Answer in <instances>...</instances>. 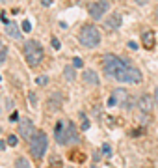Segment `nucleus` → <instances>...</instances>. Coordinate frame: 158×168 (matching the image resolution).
<instances>
[{
	"mask_svg": "<svg viewBox=\"0 0 158 168\" xmlns=\"http://www.w3.org/2000/svg\"><path fill=\"white\" fill-rule=\"evenodd\" d=\"M102 67L104 73L119 82H128V84H138L141 82V71L138 67L130 65L127 60L117 58L116 54H106L102 58Z\"/></svg>",
	"mask_w": 158,
	"mask_h": 168,
	"instance_id": "1",
	"label": "nucleus"
},
{
	"mask_svg": "<svg viewBox=\"0 0 158 168\" xmlns=\"http://www.w3.org/2000/svg\"><path fill=\"white\" fill-rule=\"evenodd\" d=\"M54 136L58 140V144H63V146H69V144H76L80 140L78 131L75 127L73 122H67V119H60L54 127Z\"/></svg>",
	"mask_w": 158,
	"mask_h": 168,
	"instance_id": "2",
	"label": "nucleus"
},
{
	"mask_svg": "<svg viewBox=\"0 0 158 168\" xmlns=\"http://www.w3.org/2000/svg\"><path fill=\"white\" fill-rule=\"evenodd\" d=\"M47 146H49V138L47 135H45L43 131L41 133H35L32 138H30V153L34 159H41L45 155V151H47Z\"/></svg>",
	"mask_w": 158,
	"mask_h": 168,
	"instance_id": "3",
	"label": "nucleus"
},
{
	"mask_svg": "<svg viewBox=\"0 0 158 168\" xmlns=\"http://www.w3.org/2000/svg\"><path fill=\"white\" fill-rule=\"evenodd\" d=\"M80 43L86 45V47H89V49L97 47L101 43V32H99V28H95L93 25L82 26V30H80Z\"/></svg>",
	"mask_w": 158,
	"mask_h": 168,
	"instance_id": "4",
	"label": "nucleus"
},
{
	"mask_svg": "<svg viewBox=\"0 0 158 168\" xmlns=\"http://www.w3.org/2000/svg\"><path fill=\"white\" fill-rule=\"evenodd\" d=\"M43 47H41V43H37V41H26V45H24V56H26V62L34 67V65H37L41 60H43Z\"/></svg>",
	"mask_w": 158,
	"mask_h": 168,
	"instance_id": "5",
	"label": "nucleus"
},
{
	"mask_svg": "<svg viewBox=\"0 0 158 168\" xmlns=\"http://www.w3.org/2000/svg\"><path fill=\"white\" fill-rule=\"evenodd\" d=\"M110 10V2L108 0H97V2L89 4V15H91L95 21H99L101 17H104V13Z\"/></svg>",
	"mask_w": 158,
	"mask_h": 168,
	"instance_id": "6",
	"label": "nucleus"
},
{
	"mask_svg": "<svg viewBox=\"0 0 158 168\" xmlns=\"http://www.w3.org/2000/svg\"><path fill=\"white\" fill-rule=\"evenodd\" d=\"M19 135L24 138V140H30L34 135H35V127L30 119H20L19 122Z\"/></svg>",
	"mask_w": 158,
	"mask_h": 168,
	"instance_id": "7",
	"label": "nucleus"
},
{
	"mask_svg": "<svg viewBox=\"0 0 158 168\" xmlns=\"http://www.w3.org/2000/svg\"><path fill=\"white\" fill-rule=\"evenodd\" d=\"M141 43H143V47L145 49H154V45H156V36H154V32L152 30H145L143 34H141Z\"/></svg>",
	"mask_w": 158,
	"mask_h": 168,
	"instance_id": "8",
	"label": "nucleus"
},
{
	"mask_svg": "<svg viewBox=\"0 0 158 168\" xmlns=\"http://www.w3.org/2000/svg\"><path fill=\"white\" fill-rule=\"evenodd\" d=\"M114 97L117 99V103H119L121 107H128V105H130V95H128V92L123 90V88L114 90Z\"/></svg>",
	"mask_w": 158,
	"mask_h": 168,
	"instance_id": "9",
	"label": "nucleus"
},
{
	"mask_svg": "<svg viewBox=\"0 0 158 168\" xmlns=\"http://www.w3.org/2000/svg\"><path fill=\"white\" fill-rule=\"evenodd\" d=\"M6 34L9 36V37H13V39H19L20 37V32H19V26H17V22H6Z\"/></svg>",
	"mask_w": 158,
	"mask_h": 168,
	"instance_id": "10",
	"label": "nucleus"
},
{
	"mask_svg": "<svg viewBox=\"0 0 158 168\" xmlns=\"http://www.w3.org/2000/svg\"><path fill=\"white\" fill-rule=\"evenodd\" d=\"M84 82L97 86V84H99V77H97V73H95V71H91V69H86V71H84Z\"/></svg>",
	"mask_w": 158,
	"mask_h": 168,
	"instance_id": "11",
	"label": "nucleus"
},
{
	"mask_svg": "<svg viewBox=\"0 0 158 168\" xmlns=\"http://www.w3.org/2000/svg\"><path fill=\"white\" fill-rule=\"evenodd\" d=\"M138 107H140V110H141V112H151V107H152L151 97H147V95H141L140 101H138Z\"/></svg>",
	"mask_w": 158,
	"mask_h": 168,
	"instance_id": "12",
	"label": "nucleus"
},
{
	"mask_svg": "<svg viewBox=\"0 0 158 168\" xmlns=\"http://www.w3.org/2000/svg\"><path fill=\"white\" fill-rule=\"evenodd\" d=\"M106 25H108L110 28H119V26H121V15H119V13H114V15L106 21Z\"/></svg>",
	"mask_w": 158,
	"mask_h": 168,
	"instance_id": "13",
	"label": "nucleus"
},
{
	"mask_svg": "<svg viewBox=\"0 0 158 168\" xmlns=\"http://www.w3.org/2000/svg\"><path fill=\"white\" fill-rule=\"evenodd\" d=\"M6 56H8V47L4 43H0V65L6 62Z\"/></svg>",
	"mask_w": 158,
	"mask_h": 168,
	"instance_id": "14",
	"label": "nucleus"
},
{
	"mask_svg": "<svg viewBox=\"0 0 158 168\" xmlns=\"http://www.w3.org/2000/svg\"><path fill=\"white\" fill-rule=\"evenodd\" d=\"M63 75H65V79H67V80H75V77H76L73 67H65V69H63Z\"/></svg>",
	"mask_w": 158,
	"mask_h": 168,
	"instance_id": "15",
	"label": "nucleus"
},
{
	"mask_svg": "<svg viewBox=\"0 0 158 168\" xmlns=\"http://www.w3.org/2000/svg\"><path fill=\"white\" fill-rule=\"evenodd\" d=\"M15 164H17V166H20V168H24V166H30V162H28V161H26L24 157H19Z\"/></svg>",
	"mask_w": 158,
	"mask_h": 168,
	"instance_id": "16",
	"label": "nucleus"
},
{
	"mask_svg": "<svg viewBox=\"0 0 158 168\" xmlns=\"http://www.w3.org/2000/svg\"><path fill=\"white\" fill-rule=\"evenodd\" d=\"M6 142H8V146H11V148H13V146H17V136H15V135H9Z\"/></svg>",
	"mask_w": 158,
	"mask_h": 168,
	"instance_id": "17",
	"label": "nucleus"
},
{
	"mask_svg": "<svg viewBox=\"0 0 158 168\" xmlns=\"http://www.w3.org/2000/svg\"><path fill=\"white\" fill-rule=\"evenodd\" d=\"M102 153H104L106 157H110V155H112V148H110V144H104V146H102Z\"/></svg>",
	"mask_w": 158,
	"mask_h": 168,
	"instance_id": "18",
	"label": "nucleus"
},
{
	"mask_svg": "<svg viewBox=\"0 0 158 168\" xmlns=\"http://www.w3.org/2000/svg\"><path fill=\"white\" fill-rule=\"evenodd\" d=\"M84 65V62H82V58H73V67H82Z\"/></svg>",
	"mask_w": 158,
	"mask_h": 168,
	"instance_id": "19",
	"label": "nucleus"
},
{
	"mask_svg": "<svg viewBox=\"0 0 158 168\" xmlns=\"http://www.w3.org/2000/svg\"><path fill=\"white\" fill-rule=\"evenodd\" d=\"M22 30H24V32H30V30H32V25H30L28 21H24V22H22Z\"/></svg>",
	"mask_w": 158,
	"mask_h": 168,
	"instance_id": "20",
	"label": "nucleus"
},
{
	"mask_svg": "<svg viewBox=\"0 0 158 168\" xmlns=\"http://www.w3.org/2000/svg\"><path fill=\"white\" fill-rule=\"evenodd\" d=\"M52 49H54V51H58V49H60V41H58L56 37L52 39Z\"/></svg>",
	"mask_w": 158,
	"mask_h": 168,
	"instance_id": "21",
	"label": "nucleus"
},
{
	"mask_svg": "<svg viewBox=\"0 0 158 168\" xmlns=\"http://www.w3.org/2000/svg\"><path fill=\"white\" fill-rule=\"evenodd\" d=\"M35 82H37V84H41V86H45V84H47V77H39Z\"/></svg>",
	"mask_w": 158,
	"mask_h": 168,
	"instance_id": "22",
	"label": "nucleus"
},
{
	"mask_svg": "<svg viewBox=\"0 0 158 168\" xmlns=\"http://www.w3.org/2000/svg\"><path fill=\"white\" fill-rule=\"evenodd\" d=\"M108 105H110V107H114V105H117V99L114 97V95H112V97L108 99Z\"/></svg>",
	"mask_w": 158,
	"mask_h": 168,
	"instance_id": "23",
	"label": "nucleus"
},
{
	"mask_svg": "<svg viewBox=\"0 0 158 168\" xmlns=\"http://www.w3.org/2000/svg\"><path fill=\"white\" fill-rule=\"evenodd\" d=\"M128 47H130L132 51H136V49H138V43H136V41H128Z\"/></svg>",
	"mask_w": 158,
	"mask_h": 168,
	"instance_id": "24",
	"label": "nucleus"
},
{
	"mask_svg": "<svg viewBox=\"0 0 158 168\" xmlns=\"http://www.w3.org/2000/svg\"><path fill=\"white\" fill-rule=\"evenodd\" d=\"M154 107L158 108V88L154 90Z\"/></svg>",
	"mask_w": 158,
	"mask_h": 168,
	"instance_id": "25",
	"label": "nucleus"
},
{
	"mask_svg": "<svg viewBox=\"0 0 158 168\" xmlns=\"http://www.w3.org/2000/svg\"><path fill=\"white\" fill-rule=\"evenodd\" d=\"M136 4H140V6H145V4H149V0H136Z\"/></svg>",
	"mask_w": 158,
	"mask_h": 168,
	"instance_id": "26",
	"label": "nucleus"
},
{
	"mask_svg": "<svg viewBox=\"0 0 158 168\" xmlns=\"http://www.w3.org/2000/svg\"><path fill=\"white\" fill-rule=\"evenodd\" d=\"M6 144H8V142H2V140H0V151L6 150Z\"/></svg>",
	"mask_w": 158,
	"mask_h": 168,
	"instance_id": "27",
	"label": "nucleus"
},
{
	"mask_svg": "<svg viewBox=\"0 0 158 168\" xmlns=\"http://www.w3.org/2000/svg\"><path fill=\"white\" fill-rule=\"evenodd\" d=\"M89 127V122H87V119H84V122H82V129H87Z\"/></svg>",
	"mask_w": 158,
	"mask_h": 168,
	"instance_id": "28",
	"label": "nucleus"
},
{
	"mask_svg": "<svg viewBox=\"0 0 158 168\" xmlns=\"http://www.w3.org/2000/svg\"><path fill=\"white\" fill-rule=\"evenodd\" d=\"M156 19H158V11H156Z\"/></svg>",
	"mask_w": 158,
	"mask_h": 168,
	"instance_id": "29",
	"label": "nucleus"
},
{
	"mask_svg": "<svg viewBox=\"0 0 158 168\" xmlns=\"http://www.w3.org/2000/svg\"><path fill=\"white\" fill-rule=\"evenodd\" d=\"M0 80H2V77H0Z\"/></svg>",
	"mask_w": 158,
	"mask_h": 168,
	"instance_id": "30",
	"label": "nucleus"
},
{
	"mask_svg": "<svg viewBox=\"0 0 158 168\" xmlns=\"http://www.w3.org/2000/svg\"><path fill=\"white\" fill-rule=\"evenodd\" d=\"M4 2H6V0H4Z\"/></svg>",
	"mask_w": 158,
	"mask_h": 168,
	"instance_id": "31",
	"label": "nucleus"
}]
</instances>
